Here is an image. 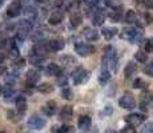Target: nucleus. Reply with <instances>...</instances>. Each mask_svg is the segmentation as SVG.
I'll list each match as a JSON object with an SVG mask.
<instances>
[{"label":"nucleus","mask_w":153,"mask_h":133,"mask_svg":"<svg viewBox=\"0 0 153 133\" xmlns=\"http://www.w3.org/2000/svg\"><path fill=\"white\" fill-rule=\"evenodd\" d=\"M29 61H31L33 65H42V64L44 63V56H31V59H29Z\"/></svg>","instance_id":"nucleus-33"},{"label":"nucleus","mask_w":153,"mask_h":133,"mask_svg":"<svg viewBox=\"0 0 153 133\" xmlns=\"http://www.w3.org/2000/svg\"><path fill=\"white\" fill-rule=\"evenodd\" d=\"M24 65H25V60H24V59H22V57L16 59V60H15V63H13L15 68H23Z\"/></svg>","instance_id":"nucleus-38"},{"label":"nucleus","mask_w":153,"mask_h":133,"mask_svg":"<svg viewBox=\"0 0 153 133\" xmlns=\"http://www.w3.org/2000/svg\"><path fill=\"white\" fill-rule=\"evenodd\" d=\"M146 85H148V82H146L144 79H136L133 81V88L134 89H145Z\"/></svg>","instance_id":"nucleus-31"},{"label":"nucleus","mask_w":153,"mask_h":133,"mask_svg":"<svg viewBox=\"0 0 153 133\" xmlns=\"http://www.w3.org/2000/svg\"><path fill=\"white\" fill-rule=\"evenodd\" d=\"M120 36H121V39L129 40L131 43H133V44H137L141 39H143L141 32L139 31V29H136V28H124Z\"/></svg>","instance_id":"nucleus-1"},{"label":"nucleus","mask_w":153,"mask_h":133,"mask_svg":"<svg viewBox=\"0 0 153 133\" xmlns=\"http://www.w3.org/2000/svg\"><path fill=\"white\" fill-rule=\"evenodd\" d=\"M120 133H136V128H134V126H131V125H126L120 131Z\"/></svg>","instance_id":"nucleus-39"},{"label":"nucleus","mask_w":153,"mask_h":133,"mask_svg":"<svg viewBox=\"0 0 153 133\" xmlns=\"http://www.w3.org/2000/svg\"><path fill=\"white\" fill-rule=\"evenodd\" d=\"M85 133H99V129L96 126H89V128L85 131Z\"/></svg>","instance_id":"nucleus-44"},{"label":"nucleus","mask_w":153,"mask_h":133,"mask_svg":"<svg viewBox=\"0 0 153 133\" xmlns=\"http://www.w3.org/2000/svg\"><path fill=\"white\" fill-rule=\"evenodd\" d=\"M48 47H49V51L52 52H59L65 47V43L61 37H56V39H52L51 41L48 43Z\"/></svg>","instance_id":"nucleus-9"},{"label":"nucleus","mask_w":153,"mask_h":133,"mask_svg":"<svg viewBox=\"0 0 153 133\" xmlns=\"http://www.w3.org/2000/svg\"><path fill=\"white\" fill-rule=\"evenodd\" d=\"M83 35L88 41H96L99 39V32L96 31L95 28H92V27H87V28H84Z\"/></svg>","instance_id":"nucleus-13"},{"label":"nucleus","mask_w":153,"mask_h":133,"mask_svg":"<svg viewBox=\"0 0 153 133\" xmlns=\"http://www.w3.org/2000/svg\"><path fill=\"white\" fill-rule=\"evenodd\" d=\"M60 64H63L65 68H69L76 64V59L71 55H64L60 57Z\"/></svg>","instance_id":"nucleus-23"},{"label":"nucleus","mask_w":153,"mask_h":133,"mask_svg":"<svg viewBox=\"0 0 153 133\" xmlns=\"http://www.w3.org/2000/svg\"><path fill=\"white\" fill-rule=\"evenodd\" d=\"M4 59H5L4 53H3V52H0V64H1V63H3V61H4Z\"/></svg>","instance_id":"nucleus-47"},{"label":"nucleus","mask_w":153,"mask_h":133,"mask_svg":"<svg viewBox=\"0 0 153 133\" xmlns=\"http://www.w3.org/2000/svg\"><path fill=\"white\" fill-rule=\"evenodd\" d=\"M152 22H153V17L148 12H144V13L139 15V16H137V20H136V23L139 25H141V27L143 25H149Z\"/></svg>","instance_id":"nucleus-17"},{"label":"nucleus","mask_w":153,"mask_h":133,"mask_svg":"<svg viewBox=\"0 0 153 133\" xmlns=\"http://www.w3.org/2000/svg\"><path fill=\"white\" fill-rule=\"evenodd\" d=\"M73 116V108L71 105H64L61 108L60 113H59V119L63 120V121H67V120H71Z\"/></svg>","instance_id":"nucleus-12"},{"label":"nucleus","mask_w":153,"mask_h":133,"mask_svg":"<svg viewBox=\"0 0 153 133\" xmlns=\"http://www.w3.org/2000/svg\"><path fill=\"white\" fill-rule=\"evenodd\" d=\"M28 125H29V128L40 131V129H43L44 126L47 125V120L40 116H32L31 119L28 120Z\"/></svg>","instance_id":"nucleus-6"},{"label":"nucleus","mask_w":153,"mask_h":133,"mask_svg":"<svg viewBox=\"0 0 153 133\" xmlns=\"http://www.w3.org/2000/svg\"><path fill=\"white\" fill-rule=\"evenodd\" d=\"M84 1H85V3H87V4H88V5H95V4H96V3H97V1H99V0H84Z\"/></svg>","instance_id":"nucleus-46"},{"label":"nucleus","mask_w":153,"mask_h":133,"mask_svg":"<svg viewBox=\"0 0 153 133\" xmlns=\"http://www.w3.org/2000/svg\"><path fill=\"white\" fill-rule=\"evenodd\" d=\"M140 133H153V123H146Z\"/></svg>","instance_id":"nucleus-37"},{"label":"nucleus","mask_w":153,"mask_h":133,"mask_svg":"<svg viewBox=\"0 0 153 133\" xmlns=\"http://www.w3.org/2000/svg\"><path fill=\"white\" fill-rule=\"evenodd\" d=\"M5 71H7V69H5L4 67H0V76H1V75H4V73H5Z\"/></svg>","instance_id":"nucleus-48"},{"label":"nucleus","mask_w":153,"mask_h":133,"mask_svg":"<svg viewBox=\"0 0 153 133\" xmlns=\"http://www.w3.org/2000/svg\"><path fill=\"white\" fill-rule=\"evenodd\" d=\"M20 13H22V4L19 1H13L8 5V8H7L8 17H17Z\"/></svg>","instance_id":"nucleus-7"},{"label":"nucleus","mask_w":153,"mask_h":133,"mask_svg":"<svg viewBox=\"0 0 153 133\" xmlns=\"http://www.w3.org/2000/svg\"><path fill=\"white\" fill-rule=\"evenodd\" d=\"M37 91L42 93H51L53 92V85H51L49 82H43V84L37 85Z\"/></svg>","instance_id":"nucleus-29"},{"label":"nucleus","mask_w":153,"mask_h":133,"mask_svg":"<svg viewBox=\"0 0 153 133\" xmlns=\"http://www.w3.org/2000/svg\"><path fill=\"white\" fill-rule=\"evenodd\" d=\"M145 72L148 73L149 76H153V68H152V65H151V64H149L148 67H145Z\"/></svg>","instance_id":"nucleus-45"},{"label":"nucleus","mask_w":153,"mask_h":133,"mask_svg":"<svg viewBox=\"0 0 153 133\" xmlns=\"http://www.w3.org/2000/svg\"><path fill=\"white\" fill-rule=\"evenodd\" d=\"M123 8L121 7H117V8H112V11L109 12V17L113 22H120L123 17Z\"/></svg>","instance_id":"nucleus-26"},{"label":"nucleus","mask_w":153,"mask_h":133,"mask_svg":"<svg viewBox=\"0 0 153 133\" xmlns=\"http://www.w3.org/2000/svg\"><path fill=\"white\" fill-rule=\"evenodd\" d=\"M101 33H102V37H105L107 40H111L112 37L117 35V28H114V27H104Z\"/></svg>","instance_id":"nucleus-21"},{"label":"nucleus","mask_w":153,"mask_h":133,"mask_svg":"<svg viewBox=\"0 0 153 133\" xmlns=\"http://www.w3.org/2000/svg\"><path fill=\"white\" fill-rule=\"evenodd\" d=\"M67 82H68V80H67L65 76H63L60 73V77L57 79V84L60 85V87H64V85H67Z\"/></svg>","instance_id":"nucleus-41"},{"label":"nucleus","mask_w":153,"mask_h":133,"mask_svg":"<svg viewBox=\"0 0 153 133\" xmlns=\"http://www.w3.org/2000/svg\"><path fill=\"white\" fill-rule=\"evenodd\" d=\"M105 3H107V5H109V7H112V8L121 7V4H120L119 1H116V0H105Z\"/></svg>","instance_id":"nucleus-40"},{"label":"nucleus","mask_w":153,"mask_h":133,"mask_svg":"<svg viewBox=\"0 0 153 133\" xmlns=\"http://www.w3.org/2000/svg\"><path fill=\"white\" fill-rule=\"evenodd\" d=\"M137 1H141V0H137Z\"/></svg>","instance_id":"nucleus-53"},{"label":"nucleus","mask_w":153,"mask_h":133,"mask_svg":"<svg viewBox=\"0 0 153 133\" xmlns=\"http://www.w3.org/2000/svg\"><path fill=\"white\" fill-rule=\"evenodd\" d=\"M61 73L60 67L55 63H49L48 65L45 67V75L47 76H59Z\"/></svg>","instance_id":"nucleus-19"},{"label":"nucleus","mask_w":153,"mask_h":133,"mask_svg":"<svg viewBox=\"0 0 153 133\" xmlns=\"http://www.w3.org/2000/svg\"><path fill=\"white\" fill-rule=\"evenodd\" d=\"M112 111H113V109H112V106H111V105H107L104 111L101 112V116H107V114H111Z\"/></svg>","instance_id":"nucleus-43"},{"label":"nucleus","mask_w":153,"mask_h":133,"mask_svg":"<svg viewBox=\"0 0 153 133\" xmlns=\"http://www.w3.org/2000/svg\"><path fill=\"white\" fill-rule=\"evenodd\" d=\"M137 16H139V15L136 13V11H133V10L126 11L125 17H124V19H125V23H128V24H133V23H136Z\"/></svg>","instance_id":"nucleus-28"},{"label":"nucleus","mask_w":153,"mask_h":133,"mask_svg":"<svg viewBox=\"0 0 153 133\" xmlns=\"http://www.w3.org/2000/svg\"><path fill=\"white\" fill-rule=\"evenodd\" d=\"M136 72H137V65L133 63V61H131V63L126 64V67L124 69V76L126 79H131Z\"/></svg>","instance_id":"nucleus-22"},{"label":"nucleus","mask_w":153,"mask_h":133,"mask_svg":"<svg viewBox=\"0 0 153 133\" xmlns=\"http://www.w3.org/2000/svg\"><path fill=\"white\" fill-rule=\"evenodd\" d=\"M32 29V24L27 20H23L22 23L19 24V32H17V36L20 37V39H23V37H25L27 35L31 32Z\"/></svg>","instance_id":"nucleus-10"},{"label":"nucleus","mask_w":153,"mask_h":133,"mask_svg":"<svg viewBox=\"0 0 153 133\" xmlns=\"http://www.w3.org/2000/svg\"><path fill=\"white\" fill-rule=\"evenodd\" d=\"M63 19H64V13L61 12V11H55V12L49 16L48 22H49V24H52V25H57L63 22Z\"/></svg>","instance_id":"nucleus-18"},{"label":"nucleus","mask_w":153,"mask_h":133,"mask_svg":"<svg viewBox=\"0 0 153 133\" xmlns=\"http://www.w3.org/2000/svg\"><path fill=\"white\" fill-rule=\"evenodd\" d=\"M144 120H145V117L140 113H131L125 117V123L131 126H134V128L141 125V124L144 123Z\"/></svg>","instance_id":"nucleus-5"},{"label":"nucleus","mask_w":153,"mask_h":133,"mask_svg":"<svg viewBox=\"0 0 153 133\" xmlns=\"http://www.w3.org/2000/svg\"><path fill=\"white\" fill-rule=\"evenodd\" d=\"M143 47H144L143 51H145L146 53L153 52V39H145L143 41Z\"/></svg>","instance_id":"nucleus-32"},{"label":"nucleus","mask_w":153,"mask_h":133,"mask_svg":"<svg viewBox=\"0 0 153 133\" xmlns=\"http://www.w3.org/2000/svg\"><path fill=\"white\" fill-rule=\"evenodd\" d=\"M56 133H71L72 132V126L69 125H61V126H55Z\"/></svg>","instance_id":"nucleus-36"},{"label":"nucleus","mask_w":153,"mask_h":133,"mask_svg":"<svg viewBox=\"0 0 153 133\" xmlns=\"http://www.w3.org/2000/svg\"><path fill=\"white\" fill-rule=\"evenodd\" d=\"M61 97L64 100H72L73 99V92L71 91V88H64L61 91Z\"/></svg>","instance_id":"nucleus-35"},{"label":"nucleus","mask_w":153,"mask_h":133,"mask_svg":"<svg viewBox=\"0 0 153 133\" xmlns=\"http://www.w3.org/2000/svg\"><path fill=\"white\" fill-rule=\"evenodd\" d=\"M134 59H136L139 63H146V60H148V53L145 51H143V49H140V51H137L134 53Z\"/></svg>","instance_id":"nucleus-30"},{"label":"nucleus","mask_w":153,"mask_h":133,"mask_svg":"<svg viewBox=\"0 0 153 133\" xmlns=\"http://www.w3.org/2000/svg\"><path fill=\"white\" fill-rule=\"evenodd\" d=\"M105 133H117V132L114 131V129H107V131H105Z\"/></svg>","instance_id":"nucleus-49"},{"label":"nucleus","mask_w":153,"mask_h":133,"mask_svg":"<svg viewBox=\"0 0 153 133\" xmlns=\"http://www.w3.org/2000/svg\"><path fill=\"white\" fill-rule=\"evenodd\" d=\"M77 125H79V128H80L81 131H87V129L89 128L91 125H92V120H91L89 116H87V114H83V116L79 117Z\"/></svg>","instance_id":"nucleus-15"},{"label":"nucleus","mask_w":153,"mask_h":133,"mask_svg":"<svg viewBox=\"0 0 153 133\" xmlns=\"http://www.w3.org/2000/svg\"><path fill=\"white\" fill-rule=\"evenodd\" d=\"M105 19H107V13H105L104 10H97L95 11V13H93L92 16V23L95 25H102V23L105 22Z\"/></svg>","instance_id":"nucleus-11"},{"label":"nucleus","mask_w":153,"mask_h":133,"mask_svg":"<svg viewBox=\"0 0 153 133\" xmlns=\"http://www.w3.org/2000/svg\"><path fill=\"white\" fill-rule=\"evenodd\" d=\"M49 52V47H48V43H37L36 45L33 47V53L37 56H44Z\"/></svg>","instance_id":"nucleus-16"},{"label":"nucleus","mask_w":153,"mask_h":133,"mask_svg":"<svg viewBox=\"0 0 153 133\" xmlns=\"http://www.w3.org/2000/svg\"><path fill=\"white\" fill-rule=\"evenodd\" d=\"M40 77H42V75H40L39 71L29 69L27 72V84L29 85V87H33V85H36L37 82H39Z\"/></svg>","instance_id":"nucleus-8"},{"label":"nucleus","mask_w":153,"mask_h":133,"mask_svg":"<svg viewBox=\"0 0 153 133\" xmlns=\"http://www.w3.org/2000/svg\"><path fill=\"white\" fill-rule=\"evenodd\" d=\"M0 133H5V132H0Z\"/></svg>","instance_id":"nucleus-51"},{"label":"nucleus","mask_w":153,"mask_h":133,"mask_svg":"<svg viewBox=\"0 0 153 133\" xmlns=\"http://www.w3.org/2000/svg\"><path fill=\"white\" fill-rule=\"evenodd\" d=\"M88 79H89V73H88V71L84 69V68H77V69L72 73V81H73V84H76V85L84 84V82L88 81Z\"/></svg>","instance_id":"nucleus-2"},{"label":"nucleus","mask_w":153,"mask_h":133,"mask_svg":"<svg viewBox=\"0 0 153 133\" xmlns=\"http://www.w3.org/2000/svg\"><path fill=\"white\" fill-rule=\"evenodd\" d=\"M119 105L121 106L123 109H128V111H131V109H134V106H136V101H134V97L132 96V93L125 92L121 97H120V100H119Z\"/></svg>","instance_id":"nucleus-3"},{"label":"nucleus","mask_w":153,"mask_h":133,"mask_svg":"<svg viewBox=\"0 0 153 133\" xmlns=\"http://www.w3.org/2000/svg\"><path fill=\"white\" fill-rule=\"evenodd\" d=\"M111 79V71L108 69V68H102L101 69V73H100V76H99V81H100V84H107L108 82V80Z\"/></svg>","instance_id":"nucleus-27"},{"label":"nucleus","mask_w":153,"mask_h":133,"mask_svg":"<svg viewBox=\"0 0 153 133\" xmlns=\"http://www.w3.org/2000/svg\"><path fill=\"white\" fill-rule=\"evenodd\" d=\"M75 51H76V53H77L79 56H81V57H85V56H89L91 53L95 51V48H93L92 45H89V44L76 43L75 44Z\"/></svg>","instance_id":"nucleus-4"},{"label":"nucleus","mask_w":153,"mask_h":133,"mask_svg":"<svg viewBox=\"0 0 153 133\" xmlns=\"http://www.w3.org/2000/svg\"><path fill=\"white\" fill-rule=\"evenodd\" d=\"M16 111L19 113H24L25 109H27V101H25V97L24 96H17L16 97Z\"/></svg>","instance_id":"nucleus-20"},{"label":"nucleus","mask_w":153,"mask_h":133,"mask_svg":"<svg viewBox=\"0 0 153 133\" xmlns=\"http://www.w3.org/2000/svg\"><path fill=\"white\" fill-rule=\"evenodd\" d=\"M1 93L4 94V97H11L13 94V89L12 88H5V89L1 91Z\"/></svg>","instance_id":"nucleus-42"},{"label":"nucleus","mask_w":153,"mask_h":133,"mask_svg":"<svg viewBox=\"0 0 153 133\" xmlns=\"http://www.w3.org/2000/svg\"><path fill=\"white\" fill-rule=\"evenodd\" d=\"M140 101H141V108L146 109V108H148V105L153 101V94L149 93V92L141 94V100H140Z\"/></svg>","instance_id":"nucleus-25"},{"label":"nucleus","mask_w":153,"mask_h":133,"mask_svg":"<svg viewBox=\"0 0 153 133\" xmlns=\"http://www.w3.org/2000/svg\"><path fill=\"white\" fill-rule=\"evenodd\" d=\"M7 116H8V120H10V121H13V123H16V121H19L20 119H22V117H20V116H22V113H19V112L16 113V112H13V111H10V112H8Z\"/></svg>","instance_id":"nucleus-34"},{"label":"nucleus","mask_w":153,"mask_h":133,"mask_svg":"<svg viewBox=\"0 0 153 133\" xmlns=\"http://www.w3.org/2000/svg\"><path fill=\"white\" fill-rule=\"evenodd\" d=\"M0 5H1V1H0Z\"/></svg>","instance_id":"nucleus-52"},{"label":"nucleus","mask_w":153,"mask_h":133,"mask_svg":"<svg viewBox=\"0 0 153 133\" xmlns=\"http://www.w3.org/2000/svg\"><path fill=\"white\" fill-rule=\"evenodd\" d=\"M56 109H57V106H56V103L53 101V100L47 101L43 106V112L45 113V116H53V114L56 113Z\"/></svg>","instance_id":"nucleus-14"},{"label":"nucleus","mask_w":153,"mask_h":133,"mask_svg":"<svg viewBox=\"0 0 153 133\" xmlns=\"http://www.w3.org/2000/svg\"><path fill=\"white\" fill-rule=\"evenodd\" d=\"M151 65H152V68H153V60H152V63H151Z\"/></svg>","instance_id":"nucleus-50"},{"label":"nucleus","mask_w":153,"mask_h":133,"mask_svg":"<svg viewBox=\"0 0 153 133\" xmlns=\"http://www.w3.org/2000/svg\"><path fill=\"white\" fill-rule=\"evenodd\" d=\"M81 22H83V16H81V13H79V12H73L72 15H71V17H69V24L72 25V27H79L81 24Z\"/></svg>","instance_id":"nucleus-24"}]
</instances>
